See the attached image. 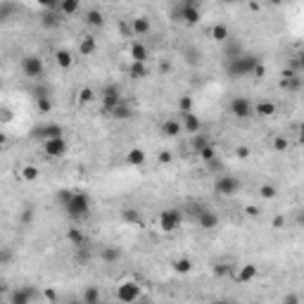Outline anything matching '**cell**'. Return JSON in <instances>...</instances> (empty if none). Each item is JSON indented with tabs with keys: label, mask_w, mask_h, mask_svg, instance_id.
Wrapping results in <instances>:
<instances>
[{
	"label": "cell",
	"mask_w": 304,
	"mask_h": 304,
	"mask_svg": "<svg viewBox=\"0 0 304 304\" xmlns=\"http://www.w3.org/2000/svg\"><path fill=\"white\" fill-rule=\"evenodd\" d=\"M257 64H259V57H257V55H247V52H243L240 57L228 59L226 71H228L231 79H243V76H252V71H255Z\"/></svg>",
	"instance_id": "cell-1"
},
{
	"label": "cell",
	"mask_w": 304,
	"mask_h": 304,
	"mask_svg": "<svg viewBox=\"0 0 304 304\" xmlns=\"http://www.w3.org/2000/svg\"><path fill=\"white\" fill-rule=\"evenodd\" d=\"M64 214L69 219H74V221H81V219H86L90 214V197L86 193H81V190H74V195L71 200L67 202L64 207Z\"/></svg>",
	"instance_id": "cell-2"
},
{
	"label": "cell",
	"mask_w": 304,
	"mask_h": 304,
	"mask_svg": "<svg viewBox=\"0 0 304 304\" xmlns=\"http://www.w3.org/2000/svg\"><path fill=\"white\" fill-rule=\"evenodd\" d=\"M171 17L176 21H183L188 26H195L197 21H200V2L197 0H186V2H178L176 7L171 10Z\"/></svg>",
	"instance_id": "cell-3"
},
{
	"label": "cell",
	"mask_w": 304,
	"mask_h": 304,
	"mask_svg": "<svg viewBox=\"0 0 304 304\" xmlns=\"http://www.w3.org/2000/svg\"><path fill=\"white\" fill-rule=\"evenodd\" d=\"M19 69L26 79H40V76H45V64H43V57H38V55H24L19 62Z\"/></svg>",
	"instance_id": "cell-4"
},
{
	"label": "cell",
	"mask_w": 304,
	"mask_h": 304,
	"mask_svg": "<svg viewBox=\"0 0 304 304\" xmlns=\"http://www.w3.org/2000/svg\"><path fill=\"white\" fill-rule=\"evenodd\" d=\"M157 224L164 233H174V231H178L181 224H183V212H181V209H162Z\"/></svg>",
	"instance_id": "cell-5"
},
{
	"label": "cell",
	"mask_w": 304,
	"mask_h": 304,
	"mask_svg": "<svg viewBox=\"0 0 304 304\" xmlns=\"http://www.w3.org/2000/svg\"><path fill=\"white\" fill-rule=\"evenodd\" d=\"M114 297H117V302H121V304H136L138 300H140V285H138L136 281H124V283H119Z\"/></svg>",
	"instance_id": "cell-6"
},
{
	"label": "cell",
	"mask_w": 304,
	"mask_h": 304,
	"mask_svg": "<svg viewBox=\"0 0 304 304\" xmlns=\"http://www.w3.org/2000/svg\"><path fill=\"white\" fill-rule=\"evenodd\" d=\"M238 190H240V178L233 176V174H224V176H219L214 181V193L221 197H231L236 195Z\"/></svg>",
	"instance_id": "cell-7"
},
{
	"label": "cell",
	"mask_w": 304,
	"mask_h": 304,
	"mask_svg": "<svg viewBox=\"0 0 304 304\" xmlns=\"http://www.w3.org/2000/svg\"><path fill=\"white\" fill-rule=\"evenodd\" d=\"M228 112L233 114L236 119H250L255 117L252 114V102H250V98H243V95H238V98L231 100V105H228Z\"/></svg>",
	"instance_id": "cell-8"
},
{
	"label": "cell",
	"mask_w": 304,
	"mask_h": 304,
	"mask_svg": "<svg viewBox=\"0 0 304 304\" xmlns=\"http://www.w3.org/2000/svg\"><path fill=\"white\" fill-rule=\"evenodd\" d=\"M43 152L45 157L57 159L67 155V140L64 138H52V140H43Z\"/></svg>",
	"instance_id": "cell-9"
},
{
	"label": "cell",
	"mask_w": 304,
	"mask_h": 304,
	"mask_svg": "<svg viewBox=\"0 0 304 304\" xmlns=\"http://www.w3.org/2000/svg\"><path fill=\"white\" fill-rule=\"evenodd\" d=\"M36 295H38L36 288L21 285V288H17V290H12L10 293V304H31L33 300H36Z\"/></svg>",
	"instance_id": "cell-10"
},
{
	"label": "cell",
	"mask_w": 304,
	"mask_h": 304,
	"mask_svg": "<svg viewBox=\"0 0 304 304\" xmlns=\"http://www.w3.org/2000/svg\"><path fill=\"white\" fill-rule=\"evenodd\" d=\"M100 98H102V107H105V112H112V109L121 102V90H119V86H105L102 93H100Z\"/></svg>",
	"instance_id": "cell-11"
},
{
	"label": "cell",
	"mask_w": 304,
	"mask_h": 304,
	"mask_svg": "<svg viewBox=\"0 0 304 304\" xmlns=\"http://www.w3.org/2000/svg\"><path fill=\"white\" fill-rule=\"evenodd\" d=\"M195 219H197V226H200L202 231H214V228H219V214H216L214 209H205V207H202Z\"/></svg>",
	"instance_id": "cell-12"
},
{
	"label": "cell",
	"mask_w": 304,
	"mask_h": 304,
	"mask_svg": "<svg viewBox=\"0 0 304 304\" xmlns=\"http://www.w3.org/2000/svg\"><path fill=\"white\" fill-rule=\"evenodd\" d=\"M33 138L38 140H52V138H64V128L59 124H45V126L33 128Z\"/></svg>",
	"instance_id": "cell-13"
},
{
	"label": "cell",
	"mask_w": 304,
	"mask_h": 304,
	"mask_svg": "<svg viewBox=\"0 0 304 304\" xmlns=\"http://www.w3.org/2000/svg\"><path fill=\"white\" fill-rule=\"evenodd\" d=\"M128 55H131V62L147 64V59H150V48H147L145 43H140V40H133V43L128 45Z\"/></svg>",
	"instance_id": "cell-14"
},
{
	"label": "cell",
	"mask_w": 304,
	"mask_h": 304,
	"mask_svg": "<svg viewBox=\"0 0 304 304\" xmlns=\"http://www.w3.org/2000/svg\"><path fill=\"white\" fill-rule=\"evenodd\" d=\"M181 126H183V133H190V136H195V133H200V128H202V121H200V117L197 114H193V112H188V114H181Z\"/></svg>",
	"instance_id": "cell-15"
},
{
	"label": "cell",
	"mask_w": 304,
	"mask_h": 304,
	"mask_svg": "<svg viewBox=\"0 0 304 304\" xmlns=\"http://www.w3.org/2000/svg\"><path fill=\"white\" fill-rule=\"evenodd\" d=\"M128 31H131L133 36H147V33L152 31V21L147 19V17H133L131 24H128Z\"/></svg>",
	"instance_id": "cell-16"
},
{
	"label": "cell",
	"mask_w": 304,
	"mask_h": 304,
	"mask_svg": "<svg viewBox=\"0 0 304 304\" xmlns=\"http://www.w3.org/2000/svg\"><path fill=\"white\" fill-rule=\"evenodd\" d=\"M55 62H57V67L59 69H71L74 67V62H76V57H74V52L71 50H67V48H59V50H55Z\"/></svg>",
	"instance_id": "cell-17"
},
{
	"label": "cell",
	"mask_w": 304,
	"mask_h": 304,
	"mask_svg": "<svg viewBox=\"0 0 304 304\" xmlns=\"http://www.w3.org/2000/svg\"><path fill=\"white\" fill-rule=\"evenodd\" d=\"M276 109H278V107H276V102H271V100H262V102L252 105V114H255V117L266 119V117H274Z\"/></svg>",
	"instance_id": "cell-18"
},
{
	"label": "cell",
	"mask_w": 304,
	"mask_h": 304,
	"mask_svg": "<svg viewBox=\"0 0 304 304\" xmlns=\"http://www.w3.org/2000/svg\"><path fill=\"white\" fill-rule=\"evenodd\" d=\"M79 10H81L79 0H59V2H57L59 17H71V14H76Z\"/></svg>",
	"instance_id": "cell-19"
},
{
	"label": "cell",
	"mask_w": 304,
	"mask_h": 304,
	"mask_svg": "<svg viewBox=\"0 0 304 304\" xmlns=\"http://www.w3.org/2000/svg\"><path fill=\"white\" fill-rule=\"evenodd\" d=\"M109 117H114L117 121H126V119L133 117V107L128 105L126 100H121V102H119L117 107H114L112 112H109Z\"/></svg>",
	"instance_id": "cell-20"
},
{
	"label": "cell",
	"mask_w": 304,
	"mask_h": 304,
	"mask_svg": "<svg viewBox=\"0 0 304 304\" xmlns=\"http://www.w3.org/2000/svg\"><path fill=\"white\" fill-rule=\"evenodd\" d=\"M209 36H212L216 43H226V40H231V29H228V24L219 21V24H214V26H212Z\"/></svg>",
	"instance_id": "cell-21"
},
{
	"label": "cell",
	"mask_w": 304,
	"mask_h": 304,
	"mask_svg": "<svg viewBox=\"0 0 304 304\" xmlns=\"http://www.w3.org/2000/svg\"><path fill=\"white\" fill-rule=\"evenodd\" d=\"M181 133H183V126H181V121H178V119H167V121L162 124V136L178 138Z\"/></svg>",
	"instance_id": "cell-22"
},
{
	"label": "cell",
	"mask_w": 304,
	"mask_h": 304,
	"mask_svg": "<svg viewBox=\"0 0 304 304\" xmlns=\"http://www.w3.org/2000/svg\"><path fill=\"white\" fill-rule=\"evenodd\" d=\"M257 274H259V269H257V264H245L240 266V271H238V283H252L257 278Z\"/></svg>",
	"instance_id": "cell-23"
},
{
	"label": "cell",
	"mask_w": 304,
	"mask_h": 304,
	"mask_svg": "<svg viewBox=\"0 0 304 304\" xmlns=\"http://www.w3.org/2000/svg\"><path fill=\"white\" fill-rule=\"evenodd\" d=\"M83 304H102V293H100L98 285H88L83 290V297H81Z\"/></svg>",
	"instance_id": "cell-24"
},
{
	"label": "cell",
	"mask_w": 304,
	"mask_h": 304,
	"mask_svg": "<svg viewBox=\"0 0 304 304\" xmlns=\"http://www.w3.org/2000/svg\"><path fill=\"white\" fill-rule=\"evenodd\" d=\"M171 269H174L178 276H188L193 271V259H190V257H178V259L171 262Z\"/></svg>",
	"instance_id": "cell-25"
},
{
	"label": "cell",
	"mask_w": 304,
	"mask_h": 304,
	"mask_svg": "<svg viewBox=\"0 0 304 304\" xmlns=\"http://www.w3.org/2000/svg\"><path fill=\"white\" fill-rule=\"evenodd\" d=\"M98 50V40H95V36H83L79 43V55H83V57H88V55H93Z\"/></svg>",
	"instance_id": "cell-26"
},
{
	"label": "cell",
	"mask_w": 304,
	"mask_h": 304,
	"mask_svg": "<svg viewBox=\"0 0 304 304\" xmlns=\"http://www.w3.org/2000/svg\"><path fill=\"white\" fill-rule=\"evenodd\" d=\"M145 159H147L145 150H140V147H133V150H128L126 152V162L131 164V167H143Z\"/></svg>",
	"instance_id": "cell-27"
},
{
	"label": "cell",
	"mask_w": 304,
	"mask_h": 304,
	"mask_svg": "<svg viewBox=\"0 0 304 304\" xmlns=\"http://www.w3.org/2000/svg\"><path fill=\"white\" fill-rule=\"evenodd\" d=\"M59 24H62L59 12H43V17H40V26L43 29H59Z\"/></svg>",
	"instance_id": "cell-28"
},
{
	"label": "cell",
	"mask_w": 304,
	"mask_h": 304,
	"mask_svg": "<svg viewBox=\"0 0 304 304\" xmlns=\"http://www.w3.org/2000/svg\"><path fill=\"white\" fill-rule=\"evenodd\" d=\"M17 12H19V5H17V2H0V24H2V21H10Z\"/></svg>",
	"instance_id": "cell-29"
},
{
	"label": "cell",
	"mask_w": 304,
	"mask_h": 304,
	"mask_svg": "<svg viewBox=\"0 0 304 304\" xmlns=\"http://www.w3.org/2000/svg\"><path fill=\"white\" fill-rule=\"evenodd\" d=\"M67 240L71 243V247H86V236H83V231L81 228H69L67 231Z\"/></svg>",
	"instance_id": "cell-30"
},
{
	"label": "cell",
	"mask_w": 304,
	"mask_h": 304,
	"mask_svg": "<svg viewBox=\"0 0 304 304\" xmlns=\"http://www.w3.org/2000/svg\"><path fill=\"white\" fill-rule=\"evenodd\" d=\"M100 259L105 262V264H114L121 259V250L119 247H102L100 250Z\"/></svg>",
	"instance_id": "cell-31"
},
{
	"label": "cell",
	"mask_w": 304,
	"mask_h": 304,
	"mask_svg": "<svg viewBox=\"0 0 304 304\" xmlns=\"http://www.w3.org/2000/svg\"><path fill=\"white\" fill-rule=\"evenodd\" d=\"M19 176L24 178L26 183H36V181H38V176H40V171H38V167H33V164H26V167L19 169Z\"/></svg>",
	"instance_id": "cell-32"
},
{
	"label": "cell",
	"mask_w": 304,
	"mask_h": 304,
	"mask_svg": "<svg viewBox=\"0 0 304 304\" xmlns=\"http://www.w3.org/2000/svg\"><path fill=\"white\" fill-rule=\"evenodd\" d=\"M86 24H88V26H102V24H105V14H102V12L100 10H95V7H90L88 12H86Z\"/></svg>",
	"instance_id": "cell-33"
},
{
	"label": "cell",
	"mask_w": 304,
	"mask_h": 304,
	"mask_svg": "<svg viewBox=\"0 0 304 304\" xmlns=\"http://www.w3.org/2000/svg\"><path fill=\"white\" fill-rule=\"evenodd\" d=\"M128 74H131L133 79H145L147 74H150V69H147V64H138V62H131V67H128Z\"/></svg>",
	"instance_id": "cell-34"
},
{
	"label": "cell",
	"mask_w": 304,
	"mask_h": 304,
	"mask_svg": "<svg viewBox=\"0 0 304 304\" xmlns=\"http://www.w3.org/2000/svg\"><path fill=\"white\" fill-rule=\"evenodd\" d=\"M193 107H195V100H193V95H181V98H178V112H181V114L193 112Z\"/></svg>",
	"instance_id": "cell-35"
},
{
	"label": "cell",
	"mask_w": 304,
	"mask_h": 304,
	"mask_svg": "<svg viewBox=\"0 0 304 304\" xmlns=\"http://www.w3.org/2000/svg\"><path fill=\"white\" fill-rule=\"evenodd\" d=\"M209 143H212V140H209V136H205V133H195V136H193V143H190V145H193V152L197 155V152H200L202 147H207Z\"/></svg>",
	"instance_id": "cell-36"
},
{
	"label": "cell",
	"mask_w": 304,
	"mask_h": 304,
	"mask_svg": "<svg viewBox=\"0 0 304 304\" xmlns=\"http://www.w3.org/2000/svg\"><path fill=\"white\" fill-rule=\"evenodd\" d=\"M212 271H214L216 278H226V276H231V271H233V266L228 264V262H216Z\"/></svg>",
	"instance_id": "cell-37"
},
{
	"label": "cell",
	"mask_w": 304,
	"mask_h": 304,
	"mask_svg": "<svg viewBox=\"0 0 304 304\" xmlns=\"http://www.w3.org/2000/svg\"><path fill=\"white\" fill-rule=\"evenodd\" d=\"M121 219L126 221V224H133V226H140V214H138V209H124L121 212Z\"/></svg>",
	"instance_id": "cell-38"
},
{
	"label": "cell",
	"mask_w": 304,
	"mask_h": 304,
	"mask_svg": "<svg viewBox=\"0 0 304 304\" xmlns=\"http://www.w3.org/2000/svg\"><path fill=\"white\" fill-rule=\"evenodd\" d=\"M197 157L202 159V162H207V164H209V162H214V157H216V147L212 145V143H209L207 147H202V150L197 152Z\"/></svg>",
	"instance_id": "cell-39"
},
{
	"label": "cell",
	"mask_w": 304,
	"mask_h": 304,
	"mask_svg": "<svg viewBox=\"0 0 304 304\" xmlns=\"http://www.w3.org/2000/svg\"><path fill=\"white\" fill-rule=\"evenodd\" d=\"M71 195H74V190H69V188H62V190H57L55 200H57V205L64 209V207H67V202L71 200Z\"/></svg>",
	"instance_id": "cell-40"
},
{
	"label": "cell",
	"mask_w": 304,
	"mask_h": 304,
	"mask_svg": "<svg viewBox=\"0 0 304 304\" xmlns=\"http://www.w3.org/2000/svg\"><path fill=\"white\" fill-rule=\"evenodd\" d=\"M302 86V76H293V79H281V88L285 90H297Z\"/></svg>",
	"instance_id": "cell-41"
},
{
	"label": "cell",
	"mask_w": 304,
	"mask_h": 304,
	"mask_svg": "<svg viewBox=\"0 0 304 304\" xmlns=\"http://www.w3.org/2000/svg\"><path fill=\"white\" fill-rule=\"evenodd\" d=\"M93 100H95V90H93V88L86 86V88L79 90V102H81V105H88V102H93Z\"/></svg>",
	"instance_id": "cell-42"
},
{
	"label": "cell",
	"mask_w": 304,
	"mask_h": 304,
	"mask_svg": "<svg viewBox=\"0 0 304 304\" xmlns=\"http://www.w3.org/2000/svg\"><path fill=\"white\" fill-rule=\"evenodd\" d=\"M259 195L264 197V200H274V197L278 195V188L271 186V183H264V186L259 188Z\"/></svg>",
	"instance_id": "cell-43"
},
{
	"label": "cell",
	"mask_w": 304,
	"mask_h": 304,
	"mask_svg": "<svg viewBox=\"0 0 304 304\" xmlns=\"http://www.w3.org/2000/svg\"><path fill=\"white\" fill-rule=\"evenodd\" d=\"M288 147H290V140L285 136H276L274 138V150L276 152H288Z\"/></svg>",
	"instance_id": "cell-44"
},
{
	"label": "cell",
	"mask_w": 304,
	"mask_h": 304,
	"mask_svg": "<svg viewBox=\"0 0 304 304\" xmlns=\"http://www.w3.org/2000/svg\"><path fill=\"white\" fill-rule=\"evenodd\" d=\"M12 259H14V250L12 247H0V264H10Z\"/></svg>",
	"instance_id": "cell-45"
},
{
	"label": "cell",
	"mask_w": 304,
	"mask_h": 304,
	"mask_svg": "<svg viewBox=\"0 0 304 304\" xmlns=\"http://www.w3.org/2000/svg\"><path fill=\"white\" fill-rule=\"evenodd\" d=\"M36 107H38L40 114H48L50 109H52V100H50V98H38V100H36Z\"/></svg>",
	"instance_id": "cell-46"
},
{
	"label": "cell",
	"mask_w": 304,
	"mask_h": 304,
	"mask_svg": "<svg viewBox=\"0 0 304 304\" xmlns=\"http://www.w3.org/2000/svg\"><path fill=\"white\" fill-rule=\"evenodd\" d=\"M157 162H159V164H171V162H174V155H171L169 150H159Z\"/></svg>",
	"instance_id": "cell-47"
},
{
	"label": "cell",
	"mask_w": 304,
	"mask_h": 304,
	"mask_svg": "<svg viewBox=\"0 0 304 304\" xmlns=\"http://www.w3.org/2000/svg\"><path fill=\"white\" fill-rule=\"evenodd\" d=\"M31 219H33V209L31 207H24V212L19 216V224H31Z\"/></svg>",
	"instance_id": "cell-48"
},
{
	"label": "cell",
	"mask_w": 304,
	"mask_h": 304,
	"mask_svg": "<svg viewBox=\"0 0 304 304\" xmlns=\"http://www.w3.org/2000/svg\"><path fill=\"white\" fill-rule=\"evenodd\" d=\"M283 304H302V297L297 293H290V295H285L283 297Z\"/></svg>",
	"instance_id": "cell-49"
},
{
	"label": "cell",
	"mask_w": 304,
	"mask_h": 304,
	"mask_svg": "<svg viewBox=\"0 0 304 304\" xmlns=\"http://www.w3.org/2000/svg\"><path fill=\"white\" fill-rule=\"evenodd\" d=\"M252 76H255V79H264V76H266V64L259 62V64L255 67V71H252Z\"/></svg>",
	"instance_id": "cell-50"
},
{
	"label": "cell",
	"mask_w": 304,
	"mask_h": 304,
	"mask_svg": "<svg viewBox=\"0 0 304 304\" xmlns=\"http://www.w3.org/2000/svg\"><path fill=\"white\" fill-rule=\"evenodd\" d=\"M250 152H252V150H250L247 145H240V147L236 150V157H238V159H247V157H250Z\"/></svg>",
	"instance_id": "cell-51"
},
{
	"label": "cell",
	"mask_w": 304,
	"mask_h": 304,
	"mask_svg": "<svg viewBox=\"0 0 304 304\" xmlns=\"http://www.w3.org/2000/svg\"><path fill=\"white\" fill-rule=\"evenodd\" d=\"M245 214H247V216H255V219H257V216L262 214V209H259L257 205H247V207H245Z\"/></svg>",
	"instance_id": "cell-52"
},
{
	"label": "cell",
	"mask_w": 304,
	"mask_h": 304,
	"mask_svg": "<svg viewBox=\"0 0 304 304\" xmlns=\"http://www.w3.org/2000/svg\"><path fill=\"white\" fill-rule=\"evenodd\" d=\"M33 95H36V100H38V98H50V93H48L45 86H38V88L33 90Z\"/></svg>",
	"instance_id": "cell-53"
},
{
	"label": "cell",
	"mask_w": 304,
	"mask_h": 304,
	"mask_svg": "<svg viewBox=\"0 0 304 304\" xmlns=\"http://www.w3.org/2000/svg\"><path fill=\"white\" fill-rule=\"evenodd\" d=\"M271 226H274L276 231H281V228L285 226V216H276V219H274V224H271Z\"/></svg>",
	"instance_id": "cell-54"
},
{
	"label": "cell",
	"mask_w": 304,
	"mask_h": 304,
	"mask_svg": "<svg viewBox=\"0 0 304 304\" xmlns=\"http://www.w3.org/2000/svg\"><path fill=\"white\" fill-rule=\"evenodd\" d=\"M45 300H50V302H57V293H55V290H52V288H48V290H45Z\"/></svg>",
	"instance_id": "cell-55"
},
{
	"label": "cell",
	"mask_w": 304,
	"mask_h": 304,
	"mask_svg": "<svg viewBox=\"0 0 304 304\" xmlns=\"http://www.w3.org/2000/svg\"><path fill=\"white\" fill-rule=\"evenodd\" d=\"M5 145H7V136H5V133H0V150H2Z\"/></svg>",
	"instance_id": "cell-56"
},
{
	"label": "cell",
	"mask_w": 304,
	"mask_h": 304,
	"mask_svg": "<svg viewBox=\"0 0 304 304\" xmlns=\"http://www.w3.org/2000/svg\"><path fill=\"white\" fill-rule=\"evenodd\" d=\"M5 290H7V283H5V281H2V278H0V297H2V295H5Z\"/></svg>",
	"instance_id": "cell-57"
},
{
	"label": "cell",
	"mask_w": 304,
	"mask_h": 304,
	"mask_svg": "<svg viewBox=\"0 0 304 304\" xmlns=\"http://www.w3.org/2000/svg\"><path fill=\"white\" fill-rule=\"evenodd\" d=\"M136 304H152V300H143V297H140V300H138Z\"/></svg>",
	"instance_id": "cell-58"
},
{
	"label": "cell",
	"mask_w": 304,
	"mask_h": 304,
	"mask_svg": "<svg viewBox=\"0 0 304 304\" xmlns=\"http://www.w3.org/2000/svg\"><path fill=\"white\" fill-rule=\"evenodd\" d=\"M69 304H83V302H81V300H71V302H69Z\"/></svg>",
	"instance_id": "cell-59"
},
{
	"label": "cell",
	"mask_w": 304,
	"mask_h": 304,
	"mask_svg": "<svg viewBox=\"0 0 304 304\" xmlns=\"http://www.w3.org/2000/svg\"><path fill=\"white\" fill-rule=\"evenodd\" d=\"M214 304H233V302H224V300H219V302H214Z\"/></svg>",
	"instance_id": "cell-60"
},
{
	"label": "cell",
	"mask_w": 304,
	"mask_h": 304,
	"mask_svg": "<svg viewBox=\"0 0 304 304\" xmlns=\"http://www.w3.org/2000/svg\"><path fill=\"white\" fill-rule=\"evenodd\" d=\"M0 88H2V81H0Z\"/></svg>",
	"instance_id": "cell-61"
}]
</instances>
